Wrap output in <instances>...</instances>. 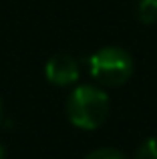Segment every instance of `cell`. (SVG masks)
<instances>
[{
	"label": "cell",
	"instance_id": "3",
	"mask_svg": "<svg viewBox=\"0 0 157 159\" xmlns=\"http://www.w3.org/2000/svg\"><path fill=\"white\" fill-rule=\"evenodd\" d=\"M44 75L52 85L67 87L78 81V65L69 54H55L44 66Z\"/></svg>",
	"mask_w": 157,
	"mask_h": 159
},
{
	"label": "cell",
	"instance_id": "6",
	"mask_svg": "<svg viewBox=\"0 0 157 159\" xmlns=\"http://www.w3.org/2000/svg\"><path fill=\"white\" fill-rule=\"evenodd\" d=\"M87 159H125L117 149H109V147H103L93 151L91 155H87Z\"/></svg>",
	"mask_w": 157,
	"mask_h": 159
},
{
	"label": "cell",
	"instance_id": "1",
	"mask_svg": "<svg viewBox=\"0 0 157 159\" xmlns=\"http://www.w3.org/2000/svg\"><path fill=\"white\" fill-rule=\"evenodd\" d=\"M111 111V101L105 91L91 85H81L71 93L67 101V113L71 123L78 129L93 131L107 121Z\"/></svg>",
	"mask_w": 157,
	"mask_h": 159
},
{
	"label": "cell",
	"instance_id": "7",
	"mask_svg": "<svg viewBox=\"0 0 157 159\" xmlns=\"http://www.w3.org/2000/svg\"><path fill=\"white\" fill-rule=\"evenodd\" d=\"M4 157H6V153H4V147L0 145V159H4Z\"/></svg>",
	"mask_w": 157,
	"mask_h": 159
},
{
	"label": "cell",
	"instance_id": "4",
	"mask_svg": "<svg viewBox=\"0 0 157 159\" xmlns=\"http://www.w3.org/2000/svg\"><path fill=\"white\" fill-rule=\"evenodd\" d=\"M137 18L145 24L157 22V0H139L137 2Z\"/></svg>",
	"mask_w": 157,
	"mask_h": 159
},
{
	"label": "cell",
	"instance_id": "5",
	"mask_svg": "<svg viewBox=\"0 0 157 159\" xmlns=\"http://www.w3.org/2000/svg\"><path fill=\"white\" fill-rule=\"evenodd\" d=\"M135 159H157V137L147 139L135 153Z\"/></svg>",
	"mask_w": 157,
	"mask_h": 159
},
{
	"label": "cell",
	"instance_id": "2",
	"mask_svg": "<svg viewBox=\"0 0 157 159\" xmlns=\"http://www.w3.org/2000/svg\"><path fill=\"white\" fill-rule=\"evenodd\" d=\"M89 70L103 85L119 87L129 81L133 73V61H131V54L123 48L107 47L89 57Z\"/></svg>",
	"mask_w": 157,
	"mask_h": 159
},
{
	"label": "cell",
	"instance_id": "8",
	"mask_svg": "<svg viewBox=\"0 0 157 159\" xmlns=\"http://www.w3.org/2000/svg\"><path fill=\"white\" fill-rule=\"evenodd\" d=\"M0 117H2V101H0Z\"/></svg>",
	"mask_w": 157,
	"mask_h": 159
}]
</instances>
